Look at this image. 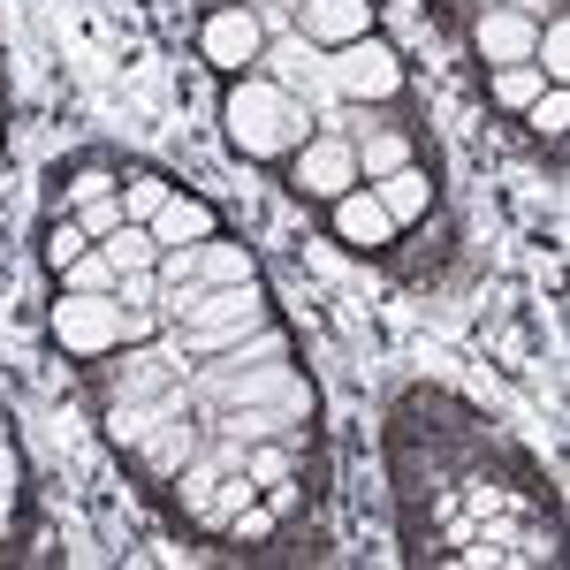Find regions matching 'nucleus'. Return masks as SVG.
<instances>
[{"mask_svg":"<svg viewBox=\"0 0 570 570\" xmlns=\"http://www.w3.org/2000/svg\"><path fill=\"white\" fill-rule=\"evenodd\" d=\"M351 153H357V183H381L411 160V137L403 130H365V145H351Z\"/></svg>","mask_w":570,"mask_h":570,"instance_id":"ddd939ff","label":"nucleus"},{"mask_svg":"<svg viewBox=\"0 0 570 570\" xmlns=\"http://www.w3.org/2000/svg\"><path fill=\"white\" fill-rule=\"evenodd\" d=\"M373 0H305L297 8V23H305V46H320V53H335V46H351L373 31Z\"/></svg>","mask_w":570,"mask_h":570,"instance_id":"423d86ee","label":"nucleus"},{"mask_svg":"<svg viewBox=\"0 0 570 570\" xmlns=\"http://www.w3.org/2000/svg\"><path fill=\"white\" fill-rule=\"evenodd\" d=\"M168 190H176L168 176H153V168H137V176L122 183V190H115V198H122V220H153L160 206H168Z\"/></svg>","mask_w":570,"mask_h":570,"instance_id":"2eb2a0df","label":"nucleus"},{"mask_svg":"<svg viewBox=\"0 0 570 570\" xmlns=\"http://www.w3.org/2000/svg\"><path fill=\"white\" fill-rule=\"evenodd\" d=\"M168 365H176V357H160V351H137L130 365H122V373H115V395H137V389H160V381H168Z\"/></svg>","mask_w":570,"mask_h":570,"instance_id":"aec40b11","label":"nucleus"},{"mask_svg":"<svg viewBox=\"0 0 570 570\" xmlns=\"http://www.w3.org/2000/svg\"><path fill=\"white\" fill-rule=\"evenodd\" d=\"M153 236H160V252H176V244H206V236H220V214L206 206V198H190V190H168V206L145 220Z\"/></svg>","mask_w":570,"mask_h":570,"instance_id":"1a4fd4ad","label":"nucleus"},{"mask_svg":"<svg viewBox=\"0 0 570 570\" xmlns=\"http://www.w3.org/2000/svg\"><path fill=\"white\" fill-rule=\"evenodd\" d=\"M220 8H236V0H220Z\"/></svg>","mask_w":570,"mask_h":570,"instance_id":"bb28decb","label":"nucleus"},{"mask_svg":"<svg viewBox=\"0 0 570 570\" xmlns=\"http://www.w3.org/2000/svg\"><path fill=\"white\" fill-rule=\"evenodd\" d=\"M0 441H8V419H0Z\"/></svg>","mask_w":570,"mask_h":570,"instance_id":"a878e982","label":"nucleus"},{"mask_svg":"<svg viewBox=\"0 0 570 570\" xmlns=\"http://www.w3.org/2000/svg\"><path fill=\"white\" fill-rule=\"evenodd\" d=\"M77 220H85V236H91V244H99V236H115V228H122V198L107 190V198H91V206H77Z\"/></svg>","mask_w":570,"mask_h":570,"instance_id":"4be33fe9","label":"nucleus"},{"mask_svg":"<svg viewBox=\"0 0 570 570\" xmlns=\"http://www.w3.org/2000/svg\"><path fill=\"white\" fill-rule=\"evenodd\" d=\"M297 168H289V183H297V198H320V206H335L343 190L357 183V153L351 137H305L297 153H289Z\"/></svg>","mask_w":570,"mask_h":570,"instance_id":"39448f33","label":"nucleus"},{"mask_svg":"<svg viewBox=\"0 0 570 570\" xmlns=\"http://www.w3.org/2000/svg\"><path fill=\"white\" fill-rule=\"evenodd\" d=\"M107 190H115L107 168H77V176H69V206H91V198H107Z\"/></svg>","mask_w":570,"mask_h":570,"instance_id":"5701e85b","label":"nucleus"},{"mask_svg":"<svg viewBox=\"0 0 570 570\" xmlns=\"http://www.w3.org/2000/svg\"><path fill=\"white\" fill-rule=\"evenodd\" d=\"M532 23L525 8H480V23H472V46H480V61L494 69H510V61H532Z\"/></svg>","mask_w":570,"mask_h":570,"instance_id":"0eeeda50","label":"nucleus"},{"mask_svg":"<svg viewBox=\"0 0 570 570\" xmlns=\"http://www.w3.org/2000/svg\"><path fill=\"white\" fill-rule=\"evenodd\" d=\"M115 305L153 312V305H160V274H153V266H137V274H115Z\"/></svg>","mask_w":570,"mask_h":570,"instance_id":"412c9836","label":"nucleus"},{"mask_svg":"<svg viewBox=\"0 0 570 570\" xmlns=\"http://www.w3.org/2000/svg\"><path fill=\"white\" fill-rule=\"evenodd\" d=\"M198 53L214 61L220 77H244V69L266 53V23L244 8V0H236V8H214V16L198 23Z\"/></svg>","mask_w":570,"mask_h":570,"instance_id":"20e7f679","label":"nucleus"},{"mask_svg":"<svg viewBox=\"0 0 570 570\" xmlns=\"http://www.w3.org/2000/svg\"><path fill=\"white\" fill-rule=\"evenodd\" d=\"M327 69V85L343 91V99H395L403 91V53H395L389 39H351V46H335V61H320Z\"/></svg>","mask_w":570,"mask_h":570,"instance_id":"7ed1b4c3","label":"nucleus"},{"mask_svg":"<svg viewBox=\"0 0 570 570\" xmlns=\"http://www.w3.org/2000/svg\"><path fill=\"white\" fill-rule=\"evenodd\" d=\"M365 190H373V198L389 206V220H395V228H403V220H426V206H434V183H426V168H411V160H403L395 176L365 183Z\"/></svg>","mask_w":570,"mask_h":570,"instance_id":"9d476101","label":"nucleus"},{"mask_svg":"<svg viewBox=\"0 0 570 570\" xmlns=\"http://www.w3.org/2000/svg\"><path fill=\"white\" fill-rule=\"evenodd\" d=\"M532 69L548 85H570V23L563 16H548V31H532Z\"/></svg>","mask_w":570,"mask_h":570,"instance_id":"4468645a","label":"nucleus"},{"mask_svg":"<svg viewBox=\"0 0 570 570\" xmlns=\"http://www.w3.org/2000/svg\"><path fill=\"white\" fill-rule=\"evenodd\" d=\"M8 494H16V449L0 441V510H8Z\"/></svg>","mask_w":570,"mask_h":570,"instance_id":"b1692460","label":"nucleus"},{"mask_svg":"<svg viewBox=\"0 0 570 570\" xmlns=\"http://www.w3.org/2000/svg\"><path fill=\"white\" fill-rule=\"evenodd\" d=\"M274 8H289V16H297V8H305V0H274Z\"/></svg>","mask_w":570,"mask_h":570,"instance_id":"393cba45","label":"nucleus"},{"mask_svg":"<svg viewBox=\"0 0 570 570\" xmlns=\"http://www.w3.org/2000/svg\"><path fill=\"white\" fill-rule=\"evenodd\" d=\"M190 282H259V266H252L244 244L206 236V244H190Z\"/></svg>","mask_w":570,"mask_h":570,"instance_id":"9b49d317","label":"nucleus"},{"mask_svg":"<svg viewBox=\"0 0 570 570\" xmlns=\"http://www.w3.org/2000/svg\"><path fill=\"white\" fill-rule=\"evenodd\" d=\"M327 214H335V236H343L351 252H381V244H389V236H395L389 206H381V198H373L365 183H351V190H343V198H335Z\"/></svg>","mask_w":570,"mask_h":570,"instance_id":"6e6552de","label":"nucleus"},{"mask_svg":"<svg viewBox=\"0 0 570 570\" xmlns=\"http://www.w3.org/2000/svg\"><path fill=\"white\" fill-rule=\"evenodd\" d=\"M61 282H69V289H85V297H115V259L91 244L77 266H61Z\"/></svg>","mask_w":570,"mask_h":570,"instance_id":"f3484780","label":"nucleus"},{"mask_svg":"<svg viewBox=\"0 0 570 570\" xmlns=\"http://www.w3.org/2000/svg\"><path fill=\"white\" fill-rule=\"evenodd\" d=\"M153 327H160L153 312H130L115 297H85V289H61V305H53V335H61V351H77V357H107L122 343H145Z\"/></svg>","mask_w":570,"mask_h":570,"instance_id":"f03ea898","label":"nucleus"},{"mask_svg":"<svg viewBox=\"0 0 570 570\" xmlns=\"http://www.w3.org/2000/svg\"><path fill=\"white\" fill-rule=\"evenodd\" d=\"M99 252L115 259V274H137V266H160V236L145 220H122L115 236H99Z\"/></svg>","mask_w":570,"mask_h":570,"instance_id":"f8f14e48","label":"nucleus"},{"mask_svg":"<svg viewBox=\"0 0 570 570\" xmlns=\"http://www.w3.org/2000/svg\"><path fill=\"white\" fill-rule=\"evenodd\" d=\"M525 122H532L540 137H563V130H570V85H548V91L525 107Z\"/></svg>","mask_w":570,"mask_h":570,"instance_id":"6ab92c4d","label":"nucleus"},{"mask_svg":"<svg viewBox=\"0 0 570 570\" xmlns=\"http://www.w3.org/2000/svg\"><path fill=\"white\" fill-rule=\"evenodd\" d=\"M85 252H91L85 220H53V228H46V266H53V274H61V266H77Z\"/></svg>","mask_w":570,"mask_h":570,"instance_id":"a211bd4d","label":"nucleus"},{"mask_svg":"<svg viewBox=\"0 0 570 570\" xmlns=\"http://www.w3.org/2000/svg\"><path fill=\"white\" fill-rule=\"evenodd\" d=\"M220 122H228V145H236L244 160H289V153L312 137V115L289 99V85H274V77H259V69L228 77Z\"/></svg>","mask_w":570,"mask_h":570,"instance_id":"f257e3e1","label":"nucleus"},{"mask_svg":"<svg viewBox=\"0 0 570 570\" xmlns=\"http://www.w3.org/2000/svg\"><path fill=\"white\" fill-rule=\"evenodd\" d=\"M540 91H548V77H540L532 61H510V69H494V99H502V107H518V115H525Z\"/></svg>","mask_w":570,"mask_h":570,"instance_id":"dca6fc26","label":"nucleus"}]
</instances>
